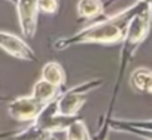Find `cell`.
I'll use <instances>...</instances> for the list:
<instances>
[{
  "label": "cell",
  "instance_id": "6da1fadb",
  "mask_svg": "<svg viewBox=\"0 0 152 140\" xmlns=\"http://www.w3.org/2000/svg\"><path fill=\"white\" fill-rule=\"evenodd\" d=\"M142 0H137L131 6L125 8L124 11L113 14L107 18H102L94 24L87 26L85 28L76 31L72 36L57 39L54 42V48L57 51H64L70 46L84 45V43H115L119 42L124 36L125 26L131 15L137 11Z\"/></svg>",
  "mask_w": 152,
  "mask_h": 140
},
{
  "label": "cell",
  "instance_id": "7a4b0ae2",
  "mask_svg": "<svg viewBox=\"0 0 152 140\" xmlns=\"http://www.w3.org/2000/svg\"><path fill=\"white\" fill-rule=\"evenodd\" d=\"M151 28V2L142 0L137 11L131 15L125 26V31L122 36V51H121V72L125 64L134 57L140 43L145 40Z\"/></svg>",
  "mask_w": 152,
  "mask_h": 140
},
{
  "label": "cell",
  "instance_id": "3957f363",
  "mask_svg": "<svg viewBox=\"0 0 152 140\" xmlns=\"http://www.w3.org/2000/svg\"><path fill=\"white\" fill-rule=\"evenodd\" d=\"M102 84L103 79H91L67 90L66 93L60 94V97H57L54 101L48 104V107L51 109L49 112L55 116H67V118L76 116L79 109L87 101V94L99 88Z\"/></svg>",
  "mask_w": 152,
  "mask_h": 140
},
{
  "label": "cell",
  "instance_id": "277c9868",
  "mask_svg": "<svg viewBox=\"0 0 152 140\" xmlns=\"http://www.w3.org/2000/svg\"><path fill=\"white\" fill-rule=\"evenodd\" d=\"M46 107V104L40 103L36 100L33 96H24V97H17L9 103V115L15 121L20 122H28V121H36V118L40 115V112Z\"/></svg>",
  "mask_w": 152,
  "mask_h": 140
},
{
  "label": "cell",
  "instance_id": "5b68a950",
  "mask_svg": "<svg viewBox=\"0 0 152 140\" xmlns=\"http://www.w3.org/2000/svg\"><path fill=\"white\" fill-rule=\"evenodd\" d=\"M21 33L26 39H33L37 27V0H15Z\"/></svg>",
  "mask_w": 152,
  "mask_h": 140
},
{
  "label": "cell",
  "instance_id": "8992f818",
  "mask_svg": "<svg viewBox=\"0 0 152 140\" xmlns=\"http://www.w3.org/2000/svg\"><path fill=\"white\" fill-rule=\"evenodd\" d=\"M0 48L5 52L11 54L15 58L24 60V61H36L37 57L36 54L31 51V48L18 36L6 33L0 30Z\"/></svg>",
  "mask_w": 152,
  "mask_h": 140
},
{
  "label": "cell",
  "instance_id": "52a82bcc",
  "mask_svg": "<svg viewBox=\"0 0 152 140\" xmlns=\"http://www.w3.org/2000/svg\"><path fill=\"white\" fill-rule=\"evenodd\" d=\"M107 128L116 130V131H122V133H131L140 137H145L146 140H151V121H145V122H139V121H124V119H113V121H107L106 122Z\"/></svg>",
  "mask_w": 152,
  "mask_h": 140
},
{
  "label": "cell",
  "instance_id": "ba28073f",
  "mask_svg": "<svg viewBox=\"0 0 152 140\" xmlns=\"http://www.w3.org/2000/svg\"><path fill=\"white\" fill-rule=\"evenodd\" d=\"M130 85L136 93L151 94L152 91V75L149 67H139L130 75Z\"/></svg>",
  "mask_w": 152,
  "mask_h": 140
},
{
  "label": "cell",
  "instance_id": "9c48e42d",
  "mask_svg": "<svg viewBox=\"0 0 152 140\" xmlns=\"http://www.w3.org/2000/svg\"><path fill=\"white\" fill-rule=\"evenodd\" d=\"M106 8V0H79L76 11L82 20H97Z\"/></svg>",
  "mask_w": 152,
  "mask_h": 140
},
{
  "label": "cell",
  "instance_id": "30bf717a",
  "mask_svg": "<svg viewBox=\"0 0 152 140\" xmlns=\"http://www.w3.org/2000/svg\"><path fill=\"white\" fill-rule=\"evenodd\" d=\"M36 100H39L43 104H49L51 101H54L58 96H60V87H55L52 84H49L45 79H39L34 87H33V94H31Z\"/></svg>",
  "mask_w": 152,
  "mask_h": 140
},
{
  "label": "cell",
  "instance_id": "8fae6325",
  "mask_svg": "<svg viewBox=\"0 0 152 140\" xmlns=\"http://www.w3.org/2000/svg\"><path fill=\"white\" fill-rule=\"evenodd\" d=\"M14 140H58V139L54 136V131H49L40 127L39 124H34L17 133L14 136Z\"/></svg>",
  "mask_w": 152,
  "mask_h": 140
},
{
  "label": "cell",
  "instance_id": "7c38bea8",
  "mask_svg": "<svg viewBox=\"0 0 152 140\" xmlns=\"http://www.w3.org/2000/svg\"><path fill=\"white\" fill-rule=\"evenodd\" d=\"M42 79H45L49 84L61 88L64 85V82H66V73H64L61 64H58L55 61L46 63L42 67Z\"/></svg>",
  "mask_w": 152,
  "mask_h": 140
},
{
  "label": "cell",
  "instance_id": "4fadbf2b",
  "mask_svg": "<svg viewBox=\"0 0 152 140\" xmlns=\"http://www.w3.org/2000/svg\"><path fill=\"white\" fill-rule=\"evenodd\" d=\"M66 137L67 140H91L90 139V134H88V130L84 124L82 119L79 118H75L66 128Z\"/></svg>",
  "mask_w": 152,
  "mask_h": 140
},
{
  "label": "cell",
  "instance_id": "5bb4252c",
  "mask_svg": "<svg viewBox=\"0 0 152 140\" xmlns=\"http://www.w3.org/2000/svg\"><path fill=\"white\" fill-rule=\"evenodd\" d=\"M60 0H37V9L43 14H55Z\"/></svg>",
  "mask_w": 152,
  "mask_h": 140
}]
</instances>
